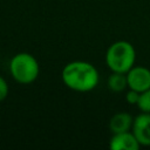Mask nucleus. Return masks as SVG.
Segmentation results:
<instances>
[{"label":"nucleus","instance_id":"nucleus-4","mask_svg":"<svg viewBox=\"0 0 150 150\" xmlns=\"http://www.w3.org/2000/svg\"><path fill=\"white\" fill-rule=\"evenodd\" d=\"M128 88L142 93L150 88V69L144 66L135 64L127 73Z\"/></svg>","mask_w":150,"mask_h":150},{"label":"nucleus","instance_id":"nucleus-10","mask_svg":"<svg viewBox=\"0 0 150 150\" xmlns=\"http://www.w3.org/2000/svg\"><path fill=\"white\" fill-rule=\"evenodd\" d=\"M139 94L141 93H138V91H136V90H134V89H128V91L125 93V101L129 103V104H136L137 105V103H138V100H139Z\"/></svg>","mask_w":150,"mask_h":150},{"label":"nucleus","instance_id":"nucleus-8","mask_svg":"<svg viewBox=\"0 0 150 150\" xmlns=\"http://www.w3.org/2000/svg\"><path fill=\"white\" fill-rule=\"evenodd\" d=\"M107 86L114 93H121V91L125 90L127 87H128L127 74L117 73V71H111V74L108 77Z\"/></svg>","mask_w":150,"mask_h":150},{"label":"nucleus","instance_id":"nucleus-3","mask_svg":"<svg viewBox=\"0 0 150 150\" xmlns=\"http://www.w3.org/2000/svg\"><path fill=\"white\" fill-rule=\"evenodd\" d=\"M9 74L20 84H30L36 81L40 74V64L34 55L21 52L9 61Z\"/></svg>","mask_w":150,"mask_h":150},{"label":"nucleus","instance_id":"nucleus-9","mask_svg":"<svg viewBox=\"0 0 150 150\" xmlns=\"http://www.w3.org/2000/svg\"><path fill=\"white\" fill-rule=\"evenodd\" d=\"M137 107L143 112H150V88L139 94Z\"/></svg>","mask_w":150,"mask_h":150},{"label":"nucleus","instance_id":"nucleus-7","mask_svg":"<svg viewBox=\"0 0 150 150\" xmlns=\"http://www.w3.org/2000/svg\"><path fill=\"white\" fill-rule=\"evenodd\" d=\"M134 117L125 112V111H118L111 116L109 120V130L111 134H118L131 130Z\"/></svg>","mask_w":150,"mask_h":150},{"label":"nucleus","instance_id":"nucleus-11","mask_svg":"<svg viewBox=\"0 0 150 150\" xmlns=\"http://www.w3.org/2000/svg\"><path fill=\"white\" fill-rule=\"evenodd\" d=\"M8 93H9L8 83L5 80V77H2L0 75V102H2L4 100H6V97L8 96Z\"/></svg>","mask_w":150,"mask_h":150},{"label":"nucleus","instance_id":"nucleus-6","mask_svg":"<svg viewBox=\"0 0 150 150\" xmlns=\"http://www.w3.org/2000/svg\"><path fill=\"white\" fill-rule=\"evenodd\" d=\"M109 148L111 150H139L141 144L132 134L131 130L112 134L109 141Z\"/></svg>","mask_w":150,"mask_h":150},{"label":"nucleus","instance_id":"nucleus-1","mask_svg":"<svg viewBox=\"0 0 150 150\" xmlns=\"http://www.w3.org/2000/svg\"><path fill=\"white\" fill-rule=\"evenodd\" d=\"M63 84L73 91L88 93L94 90L100 82V74L96 67L82 60L68 62L61 70Z\"/></svg>","mask_w":150,"mask_h":150},{"label":"nucleus","instance_id":"nucleus-5","mask_svg":"<svg viewBox=\"0 0 150 150\" xmlns=\"http://www.w3.org/2000/svg\"><path fill=\"white\" fill-rule=\"evenodd\" d=\"M131 131L141 146H150V112H141L134 117Z\"/></svg>","mask_w":150,"mask_h":150},{"label":"nucleus","instance_id":"nucleus-2","mask_svg":"<svg viewBox=\"0 0 150 150\" xmlns=\"http://www.w3.org/2000/svg\"><path fill=\"white\" fill-rule=\"evenodd\" d=\"M104 60L111 71L127 74L135 66L136 49L129 41L118 40L108 47Z\"/></svg>","mask_w":150,"mask_h":150}]
</instances>
